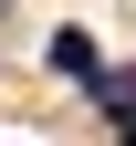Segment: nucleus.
<instances>
[{"mask_svg": "<svg viewBox=\"0 0 136 146\" xmlns=\"http://www.w3.org/2000/svg\"><path fill=\"white\" fill-rule=\"evenodd\" d=\"M42 63H52V73H63L73 94H94V73H105V52H94V42H84V31H52V42H42Z\"/></svg>", "mask_w": 136, "mask_h": 146, "instance_id": "f257e3e1", "label": "nucleus"}]
</instances>
